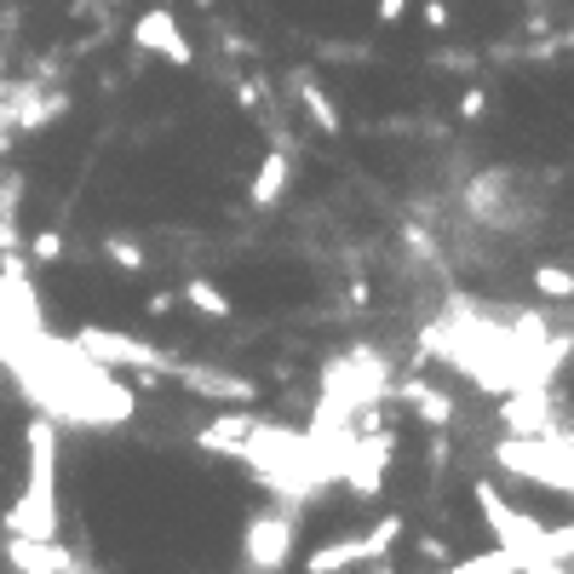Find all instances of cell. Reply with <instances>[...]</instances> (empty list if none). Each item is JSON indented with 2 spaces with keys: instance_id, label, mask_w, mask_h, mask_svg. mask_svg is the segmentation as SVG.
<instances>
[{
  "instance_id": "obj_1",
  "label": "cell",
  "mask_w": 574,
  "mask_h": 574,
  "mask_svg": "<svg viewBox=\"0 0 574 574\" xmlns=\"http://www.w3.org/2000/svg\"><path fill=\"white\" fill-rule=\"evenodd\" d=\"M23 449H29V489L23 500L12 505L7 517V534H36V540H58V431L52 420H36L23 431Z\"/></svg>"
},
{
  "instance_id": "obj_2",
  "label": "cell",
  "mask_w": 574,
  "mask_h": 574,
  "mask_svg": "<svg viewBox=\"0 0 574 574\" xmlns=\"http://www.w3.org/2000/svg\"><path fill=\"white\" fill-rule=\"evenodd\" d=\"M471 500H477L483 523L494 528V546H505V552H540V540H546L552 523H540V517L517 512V505L505 500L494 483H471Z\"/></svg>"
},
{
  "instance_id": "obj_3",
  "label": "cell",
  "mask_w": 574,
  "mask_h": 574,
  "mask_svg": "<svg viewBox=\"0 0 574 574\" xmlns=\"http://www.w3.org/2000/svg\"><path fill=\"white\" fill-rule=\"evenodd\" d=\"M75 351L98 367H139V374H167L173 367V356L132 340V333H110V328H81L75 333Z\"/></svg>"
},
{
  "instance_id": "obj_4",
  "label": "cell",
  "mask_w": 574,
  "mask_h": 574,
  "mask_svg": "<svg viewBox=\"0 0 574 574\" xmlns=\"http://www.w3.org/2000/svg\"><path fill=\"white\" fill-rule=\"evenodd\" d=\"M293 534H299V523H293L288 512H259V517L248 523L242 552H248V563H253V568L282 574V568H288V552H293Z\"/></svg>"
},
{
  "instance_id": "obj_5",
  "label": "cell",
  "mask_w": 574,
  "mask_h": 574,
  "mask_svg": "<svg viewBox=\"0 0 574 574\" xmlns=\"http://www.w3.org/2000/svg\"><path fill=\"white\" fill-rule=\"evenodd\" d=\"M396 454V436L391 431H367V436H356L351 443V454L340 460V471H345V483H351V494H380V471H385V460Z\"/></svg>"
},
{
  "instance_id": "obj_6",
  "label": "cell",
  "mask_w": 574,
  "mask_h": 574,
  "mask_svg": "<svg viewBox=\"0 0 574 574\" xmlns=\"http://www.w3.org/2000/svg\"><path fill=\"white\" fill-rule=\"evenodd\" d=\"M7 563L18 574H87L81 557H70L58 540H36V534H7Z\"/></svg>"
},
{
  "instance_id": "obj_7",
  "label": "cell",
  "mask_w": 574,
  "mask_h": 574,
  "mask_svg": "<svg viewBox=\"0 0 574 574\" xmlns=\"http://www.w3.org/2000/svg\"><path fill=\"white\" fill-rule=\"evenodd\" d=\"M132 47H144V52H161L167 63H179V70H190V63H195V47L184 41L179 18L167 12V7H155V12H144L139 23H132Z\"/></svg>"
},
{
  "instance_id": "obj_8",
  "label": "cell",
  "mask_w": 574,
  "mask_h": 574,
  "mask_svg": "<svg viewBox=\"0 0 574 574\" xmlns=\"http://www.w3.org/2000/svg\"><path fill=\"white\" fill-rule=\"evenodd\" d=\"M208 454H235V460H248L253 454V420L248 414H224V420H213V425H201V436H195Z\"/></svg>"
},
{
  "instance_id": "obj_9",
  "label": "cell",
  "mask_w": 574,
  "mask_h": 574,
  "mask_svg": "<svg viewBox=\"0 0 574 574\" xmlns=\"http://www.w3.org/2000/svg\"><path fill=\"white\" fill-rule=\"evenodd\" d=\"M367 563V540L362 534H340V540H328V546H316L305 557V574H351Z\"/></svg>"
},
{
  "instance_id": "obj_10",
  "label": "cell",
  "mask_w": 574,
  "mask_h": 574,
  "mask_svg": "<svg viewBox=\"0 0 574 574\" xmlns=\"http://www.w3.org/2000/svg\"><path fill=\"white\" fill-rule=\"evenodd\" d=\"M288 179H293V161L282 155V150H270L264 161H259V173H253V184H248V201L264 213V208H276L282 201V190H288Z\"/></svg>"
},
{
  "instance_id": "obj_11",
  "label": "cell",
  "mask_w": 574,
  "mask_h": 574,
  "mask_svg": "<svg viewBox=\"0 0 574 574\" xmlns=\"http://www.w3.org/2000/svg\"><path fill=\"white\" fill-rule=\"evenodd\" d=\"M396 396L409 402V409H414V414H420L431 431H443V425L454 420V396H449V391H436V385H420V380H409V385H402Z\"/></svg>"
},
{
  "instance_id": "obj_12",
  "label": "cell",
  "mask_w": 574,
  "mask_h": 574,
  "mask_svg": "<svg viewBox=\"0 0 574 574\" xmlns=\"http://www.w3.org/2000/svg\"><path fill=\"white\" fill-rule=\"evenodd\" d=\"M293 92H299V104H305V115H311V127L316 132H340L345 121H340V110H333V98L311 81V75H293Z\"/></svg>"
},
{
  "instance_id": "obj_13",
  "label": "cell",
  "mask_w": 574,
  "mask_h": 574,
  "mask_svg": "<svg viewBox=\"0 0 574 574\" xmlns=\"http://www.w3.org/2000/svg\"><path fill=\"white\" fill-rule=\"evenodd\" d=\"M184 380L201 391V396H224V402H248L253 385L235 380V374H219V367H184Z\"/></svg>"
},
{
  "instance_id": "obj_14",
  "label": "cell",
  "mask_w": 574,
  "mask_h": 574,
  "mask_svg": "<svg viewBox=\"0 0 574 574\" xmlns=\"http://www.w3.org/2000/svg\"><path fill=\"white\" fill-rule=\"evenodd\" d=\"M184 299H190V305L201 311V316H213V322H224L235 305H230V299H224V288L219 282H208V276H195L190 288H184Z\"/></svg>"
},
{
  "instance_id": "obj_15",
  "label": "cell",
  "mask_w": 574,
  "mask_h": 574,
  "mask_svg": "<svg viewBox=\"0 0 574 574\" xmlns=\"http://www.w3.org/2000/svg\"><path fill=\"white\" fill-rule=\"evenodd\" d=\"M402 528H409V523H402L396 512H391V517H380L374 528H367V534H362V540H367V563H380V557L396 546V540H402Z\"/></svg>"
},
{
  "instance_id": "obj_16",
  "label": "cell",
  "mask_w": 574,
  "mask_h": 574,
  "mask_svg": "<svg viewBox=\"0 0 574 574\" xmlns=\"http://www.w3.org/2000/svg\"><path fill=\"white\" fill-rule=\"evenodd\" d=\"M534 293L574 299V270H563V264H534Z\"/></svg>"
},
{
  "instance_id": "obj_17",
  "label": "cell",
  "mask_w": 574,
  "mask_h": 574,
  "mask_svg": "<svg viewBox=\"0 0 574 574\" xmlns=\"http://www.w3.org/2000/svg\"><path fill=\"white\" fill-rule=\"evenodd\" d=\"M29 259H36V264H58V259H63V235H58V230H41L36 242H29Z\"/></svg>"
},
{
  "instance_id": "obj_18",
  "label": "cell",
  "mask_w": 574,
  "mask_h": 574,
  "mask_svg": "<svg viewBox=\"0 0 574 574\" xmlns=\"http://www.w3.org/2000/svg\"><path fill=\"white\" fill-rule=\"evenodd\" d=\"M523 574H574L568 557H540V552H523Z\"/></svg>"
},
{
  "instance_id": "obj_19",
  "label": "cell",
  "mask_w": 574,
  "mask_h": 574,
  "mask_svg": "<svg viewBox=\"0 0 574 574\" xmlns=\"http://www.w3.org/2000/svg\"><path fill=\"white\" fill-rule=\"evenodd\" d=\"M489 115V92L483 87H465L460 92V121H483Z\"/></svg>"
},
{
  "instance_id": "obj_20",
  "label": "cell",
  "mask_w": 574,
  "mask_h": 574,
  "mask_svg": "<svg viewBox=\"0 0 574 574\" xmlns=\"http://www.w3.org/2000/svg\"><path fill=\"white\" fill-rule=\"evenodd\" d=\"M104 253H110L121 270H144V248H139V242H110Z\"/></svg>"
},
{
  "instance_id": "obj_21",
  "label": "cell",
  "mask_w": 574,
  "mask_h": 574,
  "mask_svg": "<svg viewBox=\"0 0 574 574\" xmlns=\"http://www.w3.org/2000/svg\"><path fill=\"white\" fill-rule=\"evenodd\" d=\"M420 18H425V29H436V36H443V29L454 23V12H449V0H425V12H420Z\"/></svg>"
},
{
  "instance_id": "obj_22",
  "label": "cell",
  "mask_w": 574,
  "mask_h": 574,
  "mask_svg": "<svg viewBox=\"0 0 574 574\" xmlns=\"http://www.w3.org/2000/svg\"><path fill=\"white\" fill-rule=\"evenodd\" d=\"M420 557H431V563H449V540L425 534V540H420Z\"/></svg>"
},
{
  "instance_id": "obj_23",
  "label": "cell",
  "mask_w": 574,
  "mask_h": 574,
  "mask_svg": "<svg viewBox=\"0 0 574 574\" xmlns=\"http://www.w3.org/2000/svg\"><path fill=\"white\" fill-rule=\"evenodd\" d=\"M402 12H409V0H380V7H374L380 23H402Z\"/></svg>"
},
{
  "instance_id": "obj_24",
  "label": "cell",
  "mask_w": 574,
  "mask_h": 574,
  "mask_svg": "<svg viewBox=\"0 0 574 574\" xmlns=\"http://www.w3.org/2000/svg\"><path fill=\"white\" fill-rule=\"evenodd\" d=\"M173 305H179L173 293H150V299H144V311H150V316H173Z\"/></svg>"
},
{
  "instance_id": "obj_25",
  "label": "cell",
  "mask_w": 574,
  "mask_h": 574,
  "mask_svg": "<svg viewBox=\"0 0 574 574\" xmlns=\"http://www.w3.org/2000/svg\"><path fill=\"white\" fill-rule=\"evenodd\" d=\"M235 98H242L248 110H253V104H264V81H242V87H235Z\"/></svg>"
},
{
  "instance_id": "obj_26",
  "label": "cell",
  "mask_w": 574,
  "mask_h": 574,
  "mask_svg": "<svg viewBox=\"0 0 574 574\" xmlns=\"http://www.w3.org/2000/svg\"><path fill=\"white\" fill-rule=\"evenodd\" d=\"M351 311H367V282H351Z\"/></svg>"
}]
</instances>
